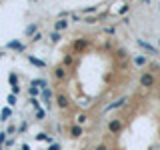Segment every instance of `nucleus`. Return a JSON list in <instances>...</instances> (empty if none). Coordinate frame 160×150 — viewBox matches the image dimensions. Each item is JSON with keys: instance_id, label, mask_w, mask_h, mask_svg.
Returning <instances> with one entry per match:
<instances>
[{"instance_id": "11", "label": "nucleus", "mask_w": 160, "mask_h": 150, "mask_svg": "<svg viewBox=\"0 0 160 150\" xmlns=\"http://www.w3.org/2000/svg\"><path fill=\"white\" fill-rule=\"evenodd\" d=\"M84 46H86V40H84V38H80V40L74 42V50H76V52H78V50H82Z\"/></svg>"}, {"instance_id": "2", "label": "nucleus", "mask_w": 160, "mask_h": 150, "mask_svg": "<svg viewBox=\"0 0 160 150\" xmlns=\"http://www.w3.org/2000/svg\"><path fill=\"white\" fill-rule=\"evenodd\" d=\"M108 130H110L112 134L120 132V130H122V122H120V120H110V124H108Z\"/></svg>"}, {"instance_id": "7", "label": "nucleus", "mask_w": 160, "mask_h": 150, "mask_svg": "<svg viewBox=\"0 0 160 150\" xmlns=\"http://www.w3.org/2000/svg\"><path fill=\"white\" fill-rule=\"evenodd\" d=\"M32 86H36V88H48V82H46V80H42V78H36L32 82Z\"/></svg>"}, {"instance_id": "10", "label": "nucleus", "mask_w": 160, "mask_h": 150, "mask_svg": "<svg viewBox=\"0 0 160 150\" xmlns=\"http://www.w3.org/2000/svg\"><path fill=\"white\" fill-rule=\"evenodd\" d=\"M54 76H56V78H58V80H62V78H64V76H66V70H64V68H62V66H58V68H56V70H54Z\"/></svg>"}, {"instance_id": "22", "label": "nucleus", "mask_w": 160, "mask_h": 150, "mask_svg": "<svg viewBox=\"0 0 160 150\" xmlns=\"http://www.w3.org/2000/svg\"><path fill=\"white\" fill-rule=\"evenodd\" d=\"M64 64L70 66V64H72V56H66V58H64Z\"/></svg>"}, {"instance_id": "12", "label": "nucleus", "mask_w": 160, "mask_h": 150, "mask_svg": "<svg viewBox=\"0 0 160 150\" xmlns=\"http://www.w3.org/2000/svg\"><path fill=\"white\" fill-rule=\"evenodd\" d=\"M10 116H12V110H10V108H2V114H0V120H8Z\"/></svg>"}, {"instance_id": "6", "label": "nucleus", "mask_w": 160, "mask_h": 150, "mask_svg": "<svg viewBox=\"0 0 160 150\" xmlns=\"http://www.w3.org/2000/svg\"><path fill=\"white\" fill-rule=\"evenodd\" d=\"M56 100H58V106H60V108H68V104H70V102H68V98L64 96V94H58V98H56Z\"/></svg>"}, {"instance_id": "3", "label": "nucleus", "mask_w": 160, "mask_h": 150, "mask_svg": "<svg viewBox=\"0 0 160 150\" xmlns=\"http://www.w3.org/2000/svg\"><path fill=\"white\" fill-rule=\"evenodd\" d=\"M136 42H138V46H140V48H144V50H148V52H150V54H158V50H156V48H154V46H152V44H148V42H144V40H140V38L136 40Z\"/></svg>"}, {"instance_id": "13", "label": "nucleus", "mask_w": 160, "mask_h": 150, "mask_svg": "<svg viewBox=\"0 0 160 150\" xmlns=\"http://www.w3.org/2000/svg\"><path fill=\"white\" fill-rule=\"evenodd\" d=\"M28 60H30V62H32V64H34V66H38V68H44V66H46V64H44V62H42V60H38V58H34V56H30Z\"/></svg>"}, {"instance_id": "1", "label": "nucleus", "mask_w": 160, "mask_h": 150, "mask_svg": "<svg viewBox=\"0 0 160 150\" xmlns=\"http://www.w3.org/2000/svg\"><path fill=\"white\" fill-rule=\"evenodd\" d=\"M154 84H156V78H154V74H152V72H144L142 76H140V86H144V88H152Z\"/></svg>"}, {"instance_id": "9", "label": "nucleus", "mask_w": 160, "mask_h": 150, "mask_svg": "<svg viewBox=\"0 0 160 150\" xmlns=\"http://www.w3.org/2000/svg\"><path fill=\"white\" fill-rule=\"evenodd\" d=\"M70 132H72V136H74V138L82 136V126H80V124H76V126H72V128H70Z\"/></svg>"}, {"instance_id": "19", "label": "nucleus", "mask_w": 160, "mask_h": 150, "mask_svg": "<svg viewBox=\"0 0 160 150\" xmlns=\"http://www.w3.org/2000/svg\"><path fill=\"white\" fill-rule=\"evenodd\" d=\"M30 96H38V88H36V86L30 88Z\"/></svg>"}, {"instance_id": "18", "label": "nucleus", "mask_w": 160, "mask_h": 150, "mask_svg": "<svg viewBox=\"0 0 160 150\" xmlns=\"http://www.w3.org/2000/svg\"><path fill=\"white\" fill-rule=\"evenodd\" d=\"M8 104H10V106H14V104H16V98H14V94H10V96H8Z\"/></svg>"}, {"instance_id": "27", "label": "nucleus", "mask_w": 160, "mask_h": 150, "mask_svg": "<svg viewBox=\"0 0 160 150\" xmlns=\"http://www.w3.org/2000/svg\"><path fill=\"white\" fill-rule=\"evenodd\" d=\"M16 150H20V148H16Z\"/></svg>"}, {"instance_id": "15", "label": "nucleus", "mask_w": 160, "mask_h": 150, "mask_svg": "<svg viewBox=\"0 0 160 150\" xmlns=\"http://www.w3.org/2000/svg\"><path fill=\"white\" fill-rule=\"evenodd\" d=\"M34 32H36V24H30V26L26 28V34L30 36V34H34Z\"/></svg>"}, {"instance_id": "14", "label": "nucleus", "mask_w": 160, "mask_h": 150, "mask_svg": "<svg viewBox=\"0 0 160 150\" xmlns=\"http://www.w3.org/2000/svg\"><path fill=\"white\" fill-rule=\"evenodd\" d=\"M50 40H52V42H58V40H60V32H56V30L50 32Z\"/></svg>"}, {"instance_id": "21", "label": "nucleus", "mask_w": 160, "mask_h": 150, "mask_svg": "<svg viewBox=\"0 0 160 150\" xmlns=\"http://www.w3.org/2000/svg\"><path fill=\"white\" fill-rule=\"evenodd\" d=\"M28 128V124L26 122H22V124H20V126H18V132H24V130H26Z\"/></svg>"}, {"instance_id": "24", "label": "nucleus", "mask_w": 160, "mask_h": 150, "mask_svg": "<svg viewBox=\"0 0 160 150\" xmlns=\"http://www.w3.org/2000/svg\"><path fill=\"white\" fill-rule=\"evenodd\" d=\"M48 150H60V144H50Z\"/></svg>"}, {"instance_id": "17", "label": "nucleus", "mask_w": 160, "mask_h": 150, "mask_svg": "<svg viewBox=\"0 0 160 150\" xmlns=\"http://www.w3.org/2000/svg\"><path fill=\"white\" fill-rule=\"evenodd\" d=\"M36 140H50V142H52V138H50V136H46V134H38V136H36Z\"/></svg>"}, {"instance_id": "5", "label": "nucleus", "mask_w": 160, "mask_h": 150, "mask_svg": "<svg viewBox=\"0 0 160 150\" xmlns=\"http://www.w3.org/2000/svg\"><path fill=\"white\" fill-rule=\"evenodd\" d=\"M54 28H56V32H60V30H66V28H68V20H66V18H60V20H56Z\"/></svg>"}, {"instance_id": "25", "label": "nucleus", "mask_w": 160, "mask_h": 150, "mask_svg": "<svg viewBox=\"0 0 160 150\" xmlns=\"http://www.w3.org/2000/svg\"><path fill=\"white\" fill-rule=\"evenodd\" d=\"M96 150H108V146H106V144H98Z\"/></svg>"}, {"instance_id": "20", "label": "nucleus", "mask_w": 160, "mask_h": 150, "mask_svg": "<svg viewBox=\"0 0 160 150\" xmlns=\"http://www.w3.org/2000/svg\"><path fill=\"white\" fill-rule=\"evenodd\" d=\"M158 68H160V66H158V64H154V62H152V64H150V72H152V74H154V72H156V70H158Z\"/></svg>"}, {"instance_id": "8", "label": "nucleus", "mask_w": 160, "mask_h": 150, "mask_svg": "<svg viewBox=\"0 0 160 150\" xmlns=\"http://www.w3.org/2000/svg\"><path fill=\"white\" fill-rule=\"evenodd\" d=\"M146 62H148V58L142 56V54H140V56H134V64H136V66H144Z\"/></svg>"}, {"instance_id": "4", "label": "nucleus", "mask_w": 160, "mask_h": 150, "mask_svg": "<svg viewBox=\"0 0 160 150\" xmlns=\"http://www.w3.org/2000/svg\"><path fill=\"white\" fill-rule=\"evenodd\" d=\"M10 50H16V52H24V44L22 42H18V40H12V42H8V46Z\"/></svg>"}, {"instance_id": "26", "label": "nucleus", "mask_w": 160, "mask_h": 150, "mask_svg": "<svg viewBox=\"0 0 160 150\" xmlns=\"http://www.w3.org/2000/svg\"><path fill=\"white\" fill-rule=\"evenodd\" d=\"M20 150H30V146H28V144H22V146H20Z\"/></svg>"}, {"instance_id": "28", "label": "nucleus", "mask_w": 160, "mask_h": 150, "mask_svg": "<svg viewBox=\"0 0 160 150\" xmlns=\"http://www.w3.org/2000/svg\"><path fill=\"white\" fill-rule=\"evenodd\" d=\"M0 150H2V148H0Z\"/></svg>"}, {"instance_id": "23", "label": "nucleus", "mask_w": 160, "mask_h": 150, "mask_svg": "<svg viewBox=\"0 0 160 150\" xmlns=\"http://www.w3.org/2000/svg\"><path fill=\"white\" fill-rule=\"evenodd\" d=\"M36 116H38V120L44 118V110H42V108H38V114H36Z\"/></svg>"}, {"instance_id": "16", "label": "nucleus", "mask_w": 160, "mask_h": 150, "mask_svg": "<svg viewBox=\"0 0 160 150\" xmlns=\"http://www.w3.org/2000/svg\"><path fill=\"white\" fill-rule=\"evenodd\" d=\"M76 122L78 124H84V122H86V116H84V114H78V116H76Z\"/></svg>"}]
</instances>
